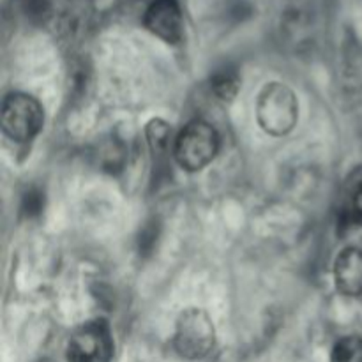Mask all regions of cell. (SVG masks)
<instances>
[{"mask_svg":"<svg viewBox=\"0 0 362 362\" xmlns=\"http://www.w3.org/2000/svg\"><path fill=\"white\" fill-rule=\"evenodd\" d=\"M334 281L339 292L349 297L362 296V251L349 247L334 264Z\"/></svg>","mask_w":362,"mask_h":362,"instance_id":"obj_7","label":"cell"},{"mask_svg":"<svg viewBox=\"0 0 362 362\" xmlns=\"http://www.w3.org/2000/svg\"><path fill=\"white\" fill-rule=\"evenodd\" d=\"M144 23L152 34L172 45L184 35L182 11L177 0H154L145 11Z\"/></svg>","mask_w":362,"mask_h":362,"instance_id":"obj_6","label":"cell"},{"mask_svg":"<svg viewBox=\"0 0 362 362\" xmlns=\"http://www.w3.org/2000/svg\"><path fill=\"white\" fill-rule=\"evenodd\" d=\"M214 325L200 308L182 311L175 327V349L187 359H200L214 346Z\"/></svg>","mask_w":362,"mask_h":362,"instance_id":"obj_5","label":"cell"},{"mask_svg":"<svg viewBox=\"0 0 362 362\" xmlns=\"http://www.w3.org/2000/svg\"><path fill=\"white\" fill-rule=\"evenodd\" d=\"M299 119V103L290 87L272 81L262 88L257 101V120L265 133L285 136L296 127Z\"/></svg>","mask_w":362,"mask_h":362,"instance_id":"obj_1","label":"cell"},{"mask_svg":"<svg viewBox=\"0 0 362 362\" xmlns=\"http://www.w3.org/2000/svg\"><path fill=\"white\" fill-rule=\"evenodd\" d=\"M112 356V331L108 322L103 318L81 324L67 343L69 362H110Z\"/></svg>","mask_w":362,"mask_h":362,"instance_id":"obj_4","label":"cell"},{"mask_svg":"<svg viewBox=\"0 0 362 362\" xmlns=\"http://www.w3.org/2000/svg\"><path fill=\"white\" fill-rule=\"evenodd\" d=\"M219 148V134L205 120L187 124L173 141L175 161L187 172L205 168L216 158Z\"/></svg>","mask_w":362,"mask_h":362,"instance_id":"obj_2","label":"cell"},{"mask_svg":"<svg viewBox=\"0 0 362 362\" xmlns=\"http://www.w3.org/2000/svg\"><path fill=\"white\" fill-rule=\"evenodd\" d=\"M147 140L151 145V151L154 154H166L170 148V140H172V127L161 119H154L147 124Z\"/></svg>","mask_w":362,"mask_h":362,"instance_id":"obj_9","label":"cell"},{"mask_svg":"<svg viewBox=\"0 0 362 362\" xmlns=\"http://www.w3.org/2000/svg\"><path fill=\"white\" fill-rule=\"evenodd\" d=\"M42 207H45V197L39 189H28L27 193L23 194V202H21V211H23L25 216L28 218H34V216L41 214Z\"/></svg>","mask_w":362,"mask_h":362,"instance_id":"obj_11","label":"cell"},{"mask_svg":"<svg viewBox=\"0 0 362 362\" xmlns=\"http://www.w3.org/2000/svg\"><path fill=\"white\" fill-rule=\"evenodd\" d=\"M45 122V110L41 103L23 92L9 94L2 103V129L11 140H34Z\"/></svg>","mask_w":362,"mask_h":362,"instance_id":"obj_3","label":"cell"},{"mask_svg":"<svg viewBox=\"0 0 362 362\" xmlns=\"http://www.w3.org/2000/svg\"><path fill=\"white\" fill-rule=\"evenodd\" d=\"M350 218L356 221L357 225L362 226V186L356 191L352 198V205H350Z\"/></svg>","mask_w":362,"mask_h":362,"instance_id":"obj_12","label":"cell"},{"mask_svg":"<svg viewBox=\"0 0 362 362\" xmlns=\"http://www.w3.org/2000/svg\"><path fill=\"white\" fill-rule=\"evenodd\" d=\"M331 362H362V338L346 336L336 343Z\"/></svg>","mask_w":362,"mask_h":362,"instance_id":"obj_10","label":"cell"},{"mask_svg":"<svg viewBox=\"0 0 362 362\" xmlns=\"http://www.w3.org/2000/svg\"><path fill=\"white\" fill-rule=\"evenodd\" d=\"M211 87L212 92L218 95L223 101H230L237 95L240 88V76L233 67L225 66L219 67L214 71V74L211 76Z\"/></svg>","mask_w":362,"mask_h":362,"instance_id":"obj_8","label":"cell"}]
</instances>
